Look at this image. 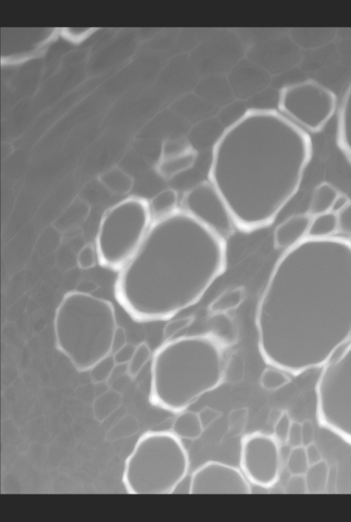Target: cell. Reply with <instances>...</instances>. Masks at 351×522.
I'll use <instances>...</instances> for the list:
<instances>
[{"instance_id":"24","label":"cell","mask_w":351,"mask_h":522,"mask_svg":"<svg viewBox=\"0 0 351 522\" xmlns=\"http://www.w3.org/2000/svg\"><path fill=\"white\" fill-rule=\"evenodd\" d=\"M338 231L337 214L329 211L312 217L307 237L327 238Z\"/></svg>"},{"instance_id":"10","label":"cell","mask_w":351,"mask_h":522,"mask_svg":"<svg viewBox=\"0 0 351 522\" xmlns=\"http://www.w3.org/2000/svg\"><path fill=\"white\" fill-rule=\"evenodd\" d=\"M279 445L273 435L254 432L243 436L240 466L250 484L268 488L278 482L281 466Z\"/></svg>"},{"instance_id":"42","label":"cell","mask_w":351,"mask_h":522,"mask_svg":"<svg viewBox=\"0 0 351 522\" xmlns=\"http://www.w3.org/2000/svg\"><path fill=\"white\" fill-rule=\"evenodd\" d=\"M309 464H314L323 460L322 453L315 442L304 447Z\"/></svg>"},{"instance_id":"20","label":"cell","mask_w":351,"mask_h":522,"mask_svg":"<svg viewBox=\"0 0 351 522\" xmlns=\"http://www.w3.org/2000/svg\"><path fill=\"white\" fill-rule=\"evenodd\" d=\"M245 297V290L243 286L228 289L210 303L208 310L211 314L228 313L238 308Z\"/></svg>"},{"instance_id":"17","label":"cell","mask_w":351,"mask_h":522,"mask_svg":"<svg viewBox=\"0 0 351 522\" xmlns=\"http://www.w3.org/2000/svg\"><path fill=\"white\" fill-rule=\"evenodd\" d=\"M204 430L197 413L184 410L173 421L171 431L180 439L195 440Z\"/></svg>"},{"instance_id":"2","label":"cell","mask_w":351,"mask_h":522,"mask_svg":"<svg viewBox=\"0 0 351 522\" xmlns=\"http://www.w3.org/2000/svg\"><path fill=\"white\" fill-rule=\"evenodd\" d=\"M312 155L309 134L278 110H251L216 141L208 180L237 228L251 233L271 225L296 194Z\"/></svg>"},{"instance_id":"21","label":"cell","mask_w":351,"mask_h":522,"mask_svg":"<svg viewBox=\"0 0 351 522\" xmlns=\"http://www.w3.org/2000/svg\"><path fill=\"white\" fill-rule=\"evenodd\" d=\"M100 182L110 192L124 195L132 189L134 180L128 174L119 167H112L102 173Z\"/></svg>"},{"instance_id":"31","label":"cell","mask_w":351,"mask_h":522,"mask_svg":"<svg viewBox=\"0 0 351 522\" xmlns=\"http://www.w3.org/2000/svg\"><path fill=\"white\" fill-rule=\"evenodd\" d=\"M292 420L287 412L281 413L274 426V437L279 444H287Z\"/></svg>"},{"instance_id":"13","label":"cell","mask_w":351,"mask_h":522,"mask_svg":"<svg viewBox=\"0 0 351 522\" xmlns=\"http://www.w3.org/2000/svg\"><path fill=\"white\" fill-rule=\"evenodd\" d=\"M197 158V151L187 139L167 140L162 146L156 171L161 178L171 180L192 168Z\"/></svg>"},{"instance_id":"32","label":"cell","mask_w":351,"mask_h":522,"mask_svg":"<svg viewBox=\"0 0 351 522\" xmlns=\"http://www.w3.org/2000/svg\"><path fill=\"white\" fill-rule=\"evenodd\" d=\"M97 255L95 247L92 244H87L79 251L77 263L80 268L88 270L95 265Z\"/></svg>"},{"instance_id":"34","label":"cell","mask_w":351,"mask_h":522,"mask_svg":"<svg viewBox=\"0 0 351 522\" xmlns=\"http://www.w3.org/2000/svg\"><path fill=\"white\" fill-rule=\"evenodd\" d=\"M336 214L338 231L345 235H351V202Z\"/></svg>"},{"instance_id":"6","label":"cell","mask_w":351,"mask_h":522,"mask_svg":"<svg viewBox=\"0 0 351 522\" xmlns=\"http://www.w3.org/2000/svg\"><path fill=\"white\" fill-rule=\"evenodd\" d=\"M189 458L171 431L142 435L125 460L123 482L132 494H171L187 476Z\"/></svg>"},{"instance_id":"37","label":"cell","mask_w":351,"mask_h":522,"mask_svg":"<svg viewBox=\"0 0 351 522\" xmlns=\"http://www.w3.org/2000/svg\"><path fill=\"white\" fill-rule=\"evenodd\" d=\"M197 414L204 429L221 416L219 411L209 407L202 409Z\"/></svg>"},{"instance_id":"18","label":"cell","mask_w":351,"mask_h":522,"mask_svg":"<svg viewBox=\"0 0 351 522\" xmlns=\"http://www.w3.org/2000/svg\"><path fill=\"white\" fill-rule=\"evenodd\" d=\"M339 193L337 189L328 182L319 184L313 190L307 213L313 217L331 211Z\"/></svg>"},{"instance_id":"15","label":"cell","mask_w":351,"mask_h":522,"mask_svg":"<svg viewBox=\"0 0 351 522\" xmlns=\"http://www.w3.org/2000/svg\"><path fill=\"white\" fill-rule=\"evenodd\" d=\"M337 112V144L344 156L351 163V80Z\"/></svg>"},{"instance_id":"7","label":"cell","mask_w":351,"mask_h":522,"mask_svg":"<svg viewBox=\"0 0 351 522\" xmlns=\"http://www.w3.org/2000/svg\"><path fill=\"white\" fill-rule=\"evenodd\" d=\"M152 223L149 203L143 198H128L109 208L96 237L99 265L119 272L135 254Z\"/></svg>"},{"instance_id":"39","label":"cell","mask_w":351,"mask_h":522,"mask_svg":"<svg viewBox=\"0 0 351 522\" xmlns=\"http://www.w3.org/2000/svg\"><path fill=\"white\" fill-rule=\"evenodd\" d=\"M247 412L246 409H239L232 412L230 416V427L239 432L245 426Z\"/></svg>"},{"instance_id":"5","label":"cell","mask_w":351,"mask_h":522,"mask_svg":"<svg viewBox=\"0 0 351 522\" xmlns=\"http://www.w3.org/2000/svg\"><path fill=\"white\" fill-rule=\"evenodd\" d=\"M112 303L90 293L70 291L53 319L56 346L80 372L90 370L111 354L117 327Z\"/></svg>"},{"instance_id":"4","label":"cell","mask_w":351,"mask_h":522,"mask_svg":"<svg viewBox=\"0 0 351 522\" xmlns=\"http://www.w3.org/2000/svg\"><path fill=\"white\" fill-rule=\"evenodd\" d=\"M228 346L207 333L165 341L152 356L149 401L180 413L226 378Z\"/></svg>"},{"instance_id":"35","label":"cell","mask_w":351,"mask_h":522,"mask_svg":"<svg viewBox=\"0 0 351 522\" xmlns=\"http://www.w3.org/2000/svg\"><path fill=\"white\" fill-rule=\"evenodd\" d=\"M285 493L288 494L308 493L304 475H291L285 486Z\"/></svg>"},{"instance_id":"36","label":"cell","mask_w":351,"mask_h":522,"mask_svg":"<svg viewBox=\"0 0 351 522\" xmlns=\"http://www.w3.org/2000/svg\"><path fill=\"white\" fill-rule=\"evenodd\" d=\"M287 444L291 448L303 446L301 423L292 421Z\"/></svg>"},{"instance_id":"43","label":"cell","mask_w":351,"mask_h":522,"mask_svg":"<svg viewBox=\"0 0 351 522\" xmlns=\"http://www.w3.org/2000/svg\"><path fill=\"white\" fill-rule=\"evenodd\" d=\"M350 200L349 197L345 193H340L337 196L332 204L331 211L337 213L343 208H345L350 202Z\"/></svg>"},{"instance_id":"38","label":"cell","mask_w":351,"mask_h":522,"mask_svg":"<svg viewBox=\"0 0 351 522\" xmlns=\"http://www.w3.org/2000/svg\"><path fill=\"white\" fill-rule=\"evenodd\" d=\"M135 349V346L127 343L121 349L112 354L116 364H128L132 359Z\"/></svg>"},{"instance_id":"25","label":"cell","mask_w":351,"mask_h":522,"mask_svg":"<svg viewBox=\"0 0 351 522\" xmlns=\"http://www.w3.org/2000/svg\"><path fill=\"white\" fill-rule=\"evenodd\" d=\"M290 375L285 371L272 366L265 368L261 375L259 383L261 386L269 391L278 390L291 381Z\"/></svg>"},{"instance_id":"40","label":"cell","mask_w":351,"mask_h":522,"mask_svg":"<svg viewBox=\"0 0 351 522\" xmlns=\"http://www.w3.org/2000/svg\"><path fill=\"white\" fill-rule=\"evenodd\" d=\"M302 444L306 447L314 442L315 428L313 422L309 419L304 420L301 423Z\"/></svg>"},{"instance_id":"1","label":"cell","mask_w":351,"mask_h":522,"mask_svg":"<svg viewBox=\"0 0 351 522\" xmlns=\"http://www.w3.org/2000/svg\"><path fill=\"white\" fill-rule=\"evenodd\" d=\"M264 361L298 376L351 341V241L306 237L284 250L255 312Z\"/></svg>"},{"instance_id":"19","label":"cell","mask_w":351,"mask_h":522,"mask_svg":"<svg viewBox=\"0 0 351 522\" xmlns=\"http://www.w3.org/2000/svg\"><path fill=\"white\" fill-rule=\"evenodd\" d=\"M148 203L153 222L177 210L178 193L173 189H165L155 195Z\"/></svg>"},{"instance_id":"33","label":"cell","mask_w":351,"mask_h":522,"mask_svg":"<svg viewBox=\"0 0 351 522\" xmlns=\"http://www.w3.org/2000/svg\"><path fill=\"white\" fill-rule=\"evenodd\" d=\"M94 32L92 27H70L64 28L60 33L66 39L78 43L88 38Z\"/></svg>"},{"instance_id":"28","label":"cell","mask_w":351,"mask_h":522,"mask_svg":"<svg viewBox=\"0 0 351 522\" xmlns=\"http://www.w3.org/2000/svg\"><path fill=\"white\" fill-rule=\"evenodd\" d=\"M151 357V349L146 342H142L136 346L134 355L127 364V370L130 377H136Z\"/></svg>"},{"instance_id":"23","label":"cell","mask_w":351,"mask_h":522,"mask_svg":"<svg viewBox=\"0 0 351 522\" xmlns=\"http://www.w3.org/2000/svg\"><path fill=\"white\" fill-rule=\"evenodd\" d=\"M330 467L325 460L311 464L304 474L307 492L322 494L327 492Z\"/></svg>"},{"instance_id":"14","label":"cell","mask_w":351,"mask_h":522,"mask_svg":"<svg viewBox=\"0 0 351 522\" xmlns=\"http://www.w3.org/2000/svg\"><path fill=\"white\" fill-rule=\"evenodd\" d=\"M312 216L308 213L292 215L279 224L274 231L276 249L287 250L307 237Z\"/></svg>"},{"instance_id":"41","label":"cell","mask_w":351,"mask_h":522,"mask_svg":"<svg viewBox=\"0 0 351 522\" xmlns=\"http://www.w3.org/2000/svg\"><path fill=\"white\" fill-rule=\"evenodd\" d=\"M127 344L126 333L124 328L117 326L112 342L111 354L115 353Z\"/></svg>"},{"instance_id":"9","label":"cell","mask_w":351,"mask_h":522,"mask_svg":"<svg viewBox=\"0 0 351 522\" xmlns=\"http://www.w3.org/2000/svg\"><path fill=\"white\" fill-rule=\"evenodd\" d=\"M338 106L336 94L313 79L283 87L278 102V110L308 134L321 132Z\"/></svg>"},{"instance_id":"30","label":"cell","mask_w":351,"mask_h":522,"mask_svg":"<svg viewBox=\"0 0 351 522\" xmlns=\"http://www.w3.org/2000/svg\"><path fill=\"white\" fill-rule=\"evenodd\" d=\"M193 316H185L175 318L166 323L162 331L165 341L173 338L178 333L189 327L193 322Z\"/></svg>"},{"instance_id":"29","label":"cell","mask_w":351,"mask_h":522,"mask_svg":"<svg viewBox=\"0 0 351 522\" xmlns=\"http://www.w3.org/2000/svg\"><path fill=\"white\" fill-rule=\"evenodd\" d=\"M116 365L112 354L101 359L90 370L92 380L95 383L105 381L111 376Z\"/></svg>"},{"instance_id":"27","label":"cell","mask_w":351,"mask_h":522,"mask_svg":"<svg viewBox=\"0 0 351 522\" xmlns=\"http://www.w3.org/2000/svg\"><path fill=\"white\" fill-rule=\"evenodd\" d=\"M286 464L291 475H304L310 466L304 447L291 448Z\"/></svg>"},{"instance_id":"3","label":"cell","mask_w":351,"mask_h":522,"mask_svg":"<svg viewBox=\"0 0 351 522\" xmlns=\"http://www.w3.org/2000/svg\"><path fill=\"white\" fill-rule=\"evenodd\" d=\"M226 265V240L176 210L152 222L118 272L114 298L136 322L168 320L196 304Z\"/></svg>"},{"instance_id":"8","label":"cell","mask_w":351,"mask_h":522,"mask_svg":"<svg viewBox=\"0 0 351 522\" xmlns=\"http://www.w3.org/2000/svg\"><path fill=\"white\" fill-rule=\"evenodd\" d=\"M315 392L319 427L351 445V341L322 368Z\"/></svg>"},{"instance_id":"26","label":"cell","mask_w":351,"mask_h":522,"mask_svg":"<svg viewBox=\"0 0 351 522\" xmlns=\"http://www.w3.org/2000/svg\"><path fill=\"white\" fill-rule=\"evenodd\" d=\"M121 400L120 394L114 390H108L101 394L93 405L96 418L102 421L117 408Z\"/></svg>"},{"instance_id":"22","label":"cell","mask_w":351,"mask_h":522,"mask_svg":"<svg viewBox=\"0 0 351 522\" xmlns=\"http://www.w3.org/2000/svg\"><path fill=\"white\" fill-rule=\"evenodd\" d=\"M210 316V330L208 333L226 346L232 345L237 340V335L232 320L227 313L211 314Z\"/></svg>"},{"instance_id":"16","label":"cell","mask_w":351,"mask_h":522,"mask_svg":"<svg viewBox=\"0 0 351 522\" xmlns=\"http://www.w3.org/2000/svg\"><path fill=\"white\" fill-rule=\"evenodd\" d=\"M89 212L88 203L80 198H76L54 221L53 226L62 233L77 230L83 225Z\"/></svg>"},{"instance_id":"12","label":"cell","mask_w":351,"mask_h":522,"mask_svg":"<svg viewBox=\"0 0 351 522\" xmlns=\"http://www.w3.org/2000/svg\"><path fill=\"white\" fill-rule=\"evenodd\" d=\"M250 483L242 471L217 461L199 466L190 477L191 494H250Z\"/></svg>"},{"instance_id":"11","label":"cell","mask_w":351,"mask_h":522,"mask_svg":"<svg viewBox=\"0 0 351 522\" xmlns=\"http://www.w3.org/2000/svg\"><path fill=\"white\" fill-rule=\"evenodd\" d=\"M182 206L183 211L225 240L237 228L223 198L209 180L186 191Z\"/></svg>"}]
</instances>
